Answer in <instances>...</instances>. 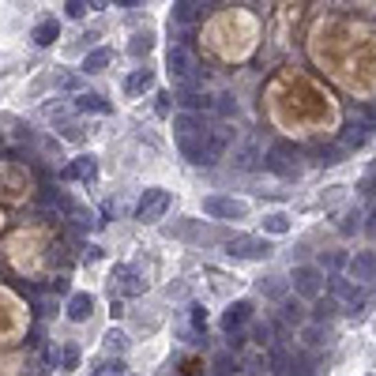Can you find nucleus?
<instances>
[{
  "instance_id": "1",
  "label": "nucleus",
  "mask_w": 376,
  "mask_h": 376,
  "mask_svg": "<svg viewBox=\"0 0 376 376\" xmlns=\"http://www.w3.org/2000/svg\"><path fill=\"white\" fill-rule=\"evenodd\" d=\"M166 68H170V79L181 87V91H196L199 83V64L192 60V53L185 45H173L170 53H166Z\"/></svg>"
},
{
  "instance_id": "2",
  "label": "nucleus",
  "mask_w": 376,
  "mask_h": 376,
  "mask_svg": "<svg viewBox=\"0 0 376 376\" xmlns=\"http://www.w3.org/2000/svg\"><path fill=\"white\" fill-rule=\"evenodd\" d=\"M327 286H331V294L342 301V305H346V313H362V309L369 305V294H365V286L350 283V278L331 275V278H327Z\"/></svg>"
},
{
  "instance_id": "3",
  "label": "nucleus",
  "mask_w": 376,
  "mask_h": 376,
  "mask_svg": "<svg viewBox=\"0 0 376 376\" xmlns=\"http://www.w3.org/2000/svg\"><path fill=\"white\" fill-rule=\"evenodd\" d=\"M290 283H294V294L298 298H320L324 294V271L313 267V263H301V267H294V275H290Z\"/></svg>"
},
{
  "instance_id": "4",
  "label": "nucleus",
  "mask_w": 376,
  "mask_h": 376,
  "mask_svg": "<svg viewBox=\"0 0 376 376\" xmlns=\"http://www.w3.org/2000/svg\"><path fill=\"white\" fill-rule=\"evenodd\" d=\"M263 166L271 173H278V177H294L298 173V151H290V143H275L267 151V158H263Z\"/></svg>"
},
{
  "instance_id": "5",
  "label": "nucleus",
  "mask_w": 376,
  "mask_h": 376,
  "mask_svg": "<svg viewBox=\"0 0 376 376\" xmlns=\"http://www.w3.org/2000/svg\"><path fill=\"white\" fill-rule=\"evenodd\" d=\"M166 211H170V192L151 188V192H143L140 207H135V219H140V222H158Z\"/></svg>"
},
{
  "instance_id": "6",
  "label": "nucleus",
  "mask_w": 376,
  "mask_h": 376,
  "mask_svg": "<svg viewBox=\"0 0 376 376\" xmlns=\"http://www.w3.org/2000/svg\"><path fill=\"white\" fill-rule=\"evenodd\" d=\"M203 214L207 219H245V214H249V203L230 199V196H207L203 199Z\"/></svg>"
},
{
  "instance_id": "7",
  "label": "nucleus",
  "mask_w": 376,
  "mask_h": 376,
  "mask_svg": "<svg viewBox=\"0 0 376 376\" xmlns=\"http://www.w3.org/2000/svg\"><path fill=\"white\" fill-rule=\"evenodd\" d=\"M226 252L234 256V260H267L271 245H267V237H234V241L226 245Z\"/></svg>"
},
{
  "instance_id": "8",
  "label": "nucleus",
  "mask_w": 376,
  "mask_h": 376,
  "mask_svg": "<svg viewBox=\"0 0 376 376\" xmlns=\"http://www.w3.org/2000/svg\"><path fill=\"white\" fill-rule=\"evenodd\" d=\"M173 132H177V147H181V143H199V140H207V124L199 121L196 113L173 117Z\"/></svg>"
},
{
  "instance_id": "9",
  "label": "nucleus",
  "mask_w": 376,
  "mask_h": 376,
  "mask_svg": "<svg viewBox=\"0 0 376 376\" xmlns=\"http://www.w3.org/2000/svg\"><path fill=\"white\" fill-rule=\"evenodd\" d=\"M249 320H252V305H249V301H234V305L222 313V327H226L230 335H237V327L249 324Z\"/></svg>"
},
{
  "instance_id": "10",
  "label": "nucleus",
  "mask_w": 376,
  "mask_h": 376,
  "mask_svg": "<svg viewBox=\"0 0 376 376\" xmlns=\"http://www.w3.org/2000/svg\"><path fill=\"white\" fill-rule=\"evenodd\" d=\"M181 155H185L192 166H214V162H219V155L207 147V140H199V143H181Z\"/></svg>"
},
{
  "instance_id": "11",
  "label": "nucleus",
  "mask_w": 376,
  "mask_h": 376,
  "mask_svg": "<svg viewBox=\"0 0 376 376\" xmlns=\"http://www.w3.org/2000/svg\"><path fill=\"white\" fill-rule=\"evenodd\" d=\"M64 313H68L71 324H83V320L94 313V298H91V294H71V298H68V309H64Z\"/></svg>"
},
{
  "instance_id": "12",
  "label": "nucleus",
  "mask_w": 376,
  "mask_h": 376,
  "mask_svg": "<svg viewBox=\"0 0 376 376\" xmlns=\"http://www.w3.org/2000/svg\"><path fill=\"white\" fill-rule=\"evenodd\" d=\"M207 12H211V4H199V0H181V4H173V19L177 23H199Z\"/></svg>"
},
{
  "instance_id": "13",
  "label": "nucleus",
  "mask_w": 376,
  "mask_h": 376,
  "mask_svg": "<svg viewBox=\"0 0 376 376\" xmlns=\"http://www.w3.org/2000/svg\"><path fill=\"white\" fill-rule=\"evenodd\" d=\"M376 124H369V121H357V117H350L346 121V128H342V147H362L365 143V135L373 132Z\"/></svg>"
},
{
  "instance_id": "14",
  "label": "nucleus",
  "mask_w": 376,
  "mask_h": 376,
  "mask_svg": "<svg viewBox=\"0 0 376 376\" xmlns=\"http://www.w3.org/2000/svg\"><path fill=\"white\" fill-rule=\"evenodd\" d=\"M64 181H94V158L83 155L71 166H64Z\"/></svg>"
},
{
  "instance_id": "15",
  "label": "nucleus",
  "mask_w": 376,
  "mask_h": 376,
  "mask_svg": "<svg viewBox=\"0 0 376 376\" xmlns=\"http://www.w3.org/2000/svg\"><path fill=\"white\" fill-rule=\"evenodd\" d=\"M151 87H155V71H151V68H135L132 76L124 79V91L128 94H143V91H151Z\"/></svg>"
},
{
  "instance_id": "16",
  "label": "nucleus",
  "mask_w": 376,
  "mask_h": 376,
  "mask_svg": "<svg viewBox=\"0 0 376 376\" xmlns=\"http://www.w3.org/2000/svg\"><path fill=\"white\" fill-rule=\"evenodd\" d=\"M350 271H354V278H376V252H357L354 260H350Z\"/></svg>"
},
{
  "instance_id": "17",
  "label": "nucleus",
  "mask_w": 376,
  "mask_h": 376,
  "mask_svg": "<svg viewBox=\"0 0 376 376\" xmlns=\"http://www.w3.org/2000/svg\"><path fill=\"white\" fill-rule=\"evenodd\" d=\"M30 38H34V45H42V49H49V45H53V42H57V38H60V27H57V19H42V23H38V27H34V34H30Z\"/></svg>"
},
{
  "instance_id": "18",
  "label": "nucleus",
  "mask_w": 376,
  "mask_h": 376,
  "mask_svg": "<svg viewBox=\"0 0 376 376\" xmlns=\"http://www.w3.org/2000/svg\"><path fill=\"white\" fill-rule=\"evenodd\" d=\"M177 102L185 106V113H192V109H214V98H207L203 91H181Z\"/></svg>"
},
{
  "instance_id": "19",
  "label": "nucleus",
  "mask_w": 376,
  "mask_h": 376,
  "mask_svg": "<svg viewBox=\"0 0 376 376\" xmlns=\"http://www.w3.org/2000/svg\"><path fill=\"white\" fill-rule=\"evenodd\" d=\"M113 275H117V283H121V290H124V294H143V283H140V275H135L132 267L117 263V267H113Z\"/></svg>"
},
{
  "instance_id": "20",
  "label": "nucleus",
  "mask_w": 376,
  "mask_h": 376,
  "mask_svg": "<svg viewBox=\"0 0 376 376\" xmlns=\"http://www.w3.org/2000/svg\"><path fill=\"white\" fill-rule=\"evenodd\" d=\"M234 166H237V170H256V166H260V147H256V143L249 140L241 151H237Z\"/></svg>"
},
{
  "instance_id": "21",
  "label": "nucleus",
  "mask_w": 376,
  "mask_h": 376,
  "mask_svg": "<svg viewBox=\"0 0 376 376\" xmlns=\"http://www.w3.org/2000/svg\"><path fill=\"white\" fill-rule=\"evenodd\" d=\"M263 234H275V237L290 234V214H283V211H271L267 219H263Z\"/></svg>"
},
{
  "instance_id": "22",
  "label": "nucleus",
  "mask_w": 376,
  "mask_h": 376,
  "mask_svg": "<svg viewBox=\"0 0 376 376\" xmlns=\"http://www.w3.org/2000/svg\"><path fill=\"white\" fill-rule=\"evenodd\" d=\"M230 140H234V132H230V128H207V147L214 151V155H222V151L230 147Z\"/></svg>"
},
{
  "instance_id": "23",
  "label": "nucleus",
  "mask_w": 376,
  "mask_h": 376,
  "mask_svg": "<svg viewBox=\"0 0 376 376\" xmlns=\"http://www.w3.org/2000/svg\"><path fill=\"white\" fill-rule=\"evenodd\" d=\"M113 60V53L109 49H94L91 57H83V71H91V76H98V71H106V64Z\"/></svg>"
},
{
  "instance_id": "24",
  "label": "nucleus",
  "mask_w": 376,
  "mask_h": 376,
  "mask_svg": "<svg viewBox=\"0 0 376 376\" xmlns=\"http://www.w3.org/2000/svg\"><path fill=\"white\" fill-rule=\"evenodd\" d=\"M76 106H79V109H87V113H109V109H113L106 98H98V94H79Z\"/></svg>"
},
{
  "instance_id": "25",
  "label": "nucleus",
  "mask_w": 376,
  "mask_h": 376,
  "mask_svg": "<svg viewBox=\"0 0 376 376\" xmlns=\"http://www.w3.org/2000/svg\"><path fill=\"white\" fill-rule=\"evenodd\" d=\"M271 365H275L278 376H290V373H294V357L286 354L283 346H271Z\"/></svg>"
},
{
  "instance_id": "26",
  "label": "nucleus",
  "mask_w": 376,
  "mask_h": 376,
  "mask_svg": "<svg viewBox=\"0 0 376 376\" xmlns=\"http://www.w3.org/2000/svg\"><path fill=\"white\" fill-rule=\"evenodd\" d=\"M106 350H109V354H124V350H128V335L117 331V327H109V331H106Z\"/></svg>"
},
{
  "instance_id": "27",
  "label": "nucleus",
  "mask_w": 376,
  "mask_h": 376,
  "mask_svg": "<svg viewBox=\"0 0 376 376\" xmlns=\"http://www.w3.org/2000/svg\"><path fill=\"white\" fill-rule=\"evenodd\" d=\"M214 113H219V117H234L237 113L234 94H214Z\"/></svg>"
},
{
  "instance_id": "28",
  "label": "nucleus",
  "mask_w": 376,
  "mask_h": 376,
  "mask_svg": "<svg viewBox=\"0 0 376 376\" xmlns=\"http://www.w3.org/2000/svg\"><path fill=\"white\" fill-rule=\"evenodd\" d=\"M327 339H331V335H327V327H320V324L305 327V342H309V346H313V350H320V346H324Z\"/></svg>"
},
{
  "instance_id": "29",
  "label": "nucleus",
  "mask_w": 376,
  "mask_h": 376,
  "mask_svg": "<svg viewBox=\"0 0 376 376\" xmlns=\"http://www.w3.org/2000/svg\"><path fill=\"white\" fill-rule=\"evenodd\" d=\"M211 369H214V376H234V373H237V362H234L230 354H219Z\"/></svg>"
},
{
  "instance_id": "30",
  "label": "nucleus",
  "mask_w": 376,
  "mask_h": 376,
  "mask_svg": "<svg viewBox=\"0 0 376 376\" xmlns=\"http://www.w3.org/2000/svg\"><path fill=\"white\" fill-rule=\"evenodd\" d=\"M151 45H155V38H151V34H135L132 42H128V53L140 57V53H151Z\"/></svg>"
},
{
  "instance_id": "31",
  "label": "nucleus",
  "mask_w": 376,
  "mask_h": 376,
  "mask_svg": "<svg viewBox=\"0 0 376 376\" xmlns=\"http://www.w3.org/2000/svg\"><path fill=\"white\" fill-rule=\"evenodd\" d=\"M94 376H124V365H121V357H113V362H102L98 369H94Z\"/></svg>"
},
{
  "instance_id": "32",
  "label": "nucleus",
  "mask_w": 376,
  "mask_h": 376,
  "mask_svg": "<svg viewBox=\"0 0 376 376\" xmlns=\"http://www.w3.org/2000/svg\"><path fill=\"white\" fill-rule=\"evenodd\" d=\"M283 320H294V324H301V320H305V309H301L298 301H283Z\"/></svg>"
},
{
  "instance_id": "33",
  "label": "nucleus",
  "mask_w": 376,
  "mask_h": 376,
  "mask_svg": "<svg viewBox=\"0 0 376 376\" xmlns=\"http://www.w3.org/2000/svg\"><path fill=\"white\" fill-rule=\"evenodd\" d=\"M91 4H83V0H68V4H64V15H68V19H83V12Z\"/></svg>"
},
{
  "instance_id": "34",
  "label": "nucleus",
  "mask_w": 376,
  "mask_h": 376,
  "mask_svg": "<svg viewBox=\"0 0 376 376\" xmlns=\"http://www.w3.org/2000/svg\"><path fill=\"white\" fill-rule=\"evenodd\" d=\"M357 219H362L357 211H346V214H342V222H339V226L346 230V234H350V230H362V222H357Z\"/></svg>"
},
{
  "instance_id": "35",
  "label": "nucleus",
  "mask_w": 376,
  "mask_h": 376,
  "mask_svg": "<svg viewBox=\"0 0 376 376\" xmlns=\"http://www.w3.org/2000/svg\"><path fill=\"white\" fill-rule=\"evenodd\" d=\"M76 365H79V350L68 346V350H64V369H76Z\"/></svg>"
},
{
  "instance_id": "36",
  "label": "nucleus",
  "mask_w": 376,
  "mask_h": 376,
  "mask_svg": "<svg viewBox=\"0 0 376 376\" xmlns=\"http://www.w3.org/2000/svg\"><path fill=\"white\" fill-rule=\"evenodd\" d=\"M331 313H335V301H320L316 305V320H327Z\"/></svg>"
},
{
  "instance_id": "37",
  "label": "nucleus",
  "mask_w": 376,
  "mask_h": 376,
  "mask_svg": "<svg viewBox=\"0 0 376 376\" xmlns=\"http://www.w3.org/2000/svg\"><path fill=\"white\" fill-rule=\"evenodd\" d=\"M57 87H64V91H79V79H76V76H60Z\"/></svg>"
},
{
  "instance_id": "38",
  "label": "nucleus",
  "mask_w": 376,
  "mask_h": 376,
  "mask_svg": "<svg viewBox=\"0 0 376 376\" xmlns=\"http://www.w3.org/2000/svg\"><path fill=\"white\" fill-rule=\"evenodd\" d=\"M327 263H331V267H342V263H346V256H342V252H331V256H327Z\"/></svg>"
},
{
  "instance_id": "39",
  "label": "nucleus",
  "mask_w": 376,
  "mask_h": 376,
  "mask_svg": "<svg viewBox=\"0 0 376 376\" xmlns=\"http://www.w3.org/2000/svg\"><path fill=\"white\" fill-rule=\"evenodd\" d=\"M192 324L203 327V324H207V313H199V309H196V313H192Z\"/></svg>"
},
{
  "instance_id": "40",
  "label": "nucleus",
  "mask_w": 376,
  "mask_h": 376,
  "mask_svg": "<svg viewBox=\"0 0 376 376\" xmlns=\"http://www.w3.org/2000/svg\"><path fill=\"white\" fill-rule=\"evenodd\" d=\"M365 230H369V234H376V207H373V214H369V222H365Z\"/></svg>"
},
{
  "instance_id": "41",
  "label": "nucleus",
  "mask_w": 376,
  "mask_h": 376,
  "mask_svg": "<svg viewBox=\"0 0 376 376\" xmlns=\"http://www.w3.org/2000/svg\"><path fill=\"white\" fill-rule=\"evenodd\" d=\"M373 117H376V106H373Z\"/></svg>"
}]
</instances>
